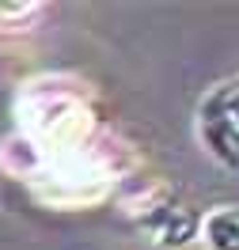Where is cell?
Listing matches in <instances>:
<instances>
[{
    "instance_id": "5b68a950",
    "label": "cell",
    "mask_w": 239,
    "mask_h": 250,
    "mask_svg": "<svg viewBox=\"0 0 239 250\" xmlns=\"http://www.w3.org/2000/svg\"><path fill=\"white\" fill-rule=\"evenodd\" d=\"M201 243L209 250H239V208H213L201 220Z\"/></svg>"
},
{
    "instance_id": "6da1fadb",
    "label": "cell",
    "mask_w": 239,
    "mask_h": 250,
    "mask_svg": "<svg viewBox=\"0 0 239 250\" xmlns=\"http://www.w3.org/2000/svg\"><path fill=\"white\" fill-rule=\"evenodd\" d=\"M16 114H19V125H23V137H31L46 152V159L80 152L95 129L91 110L76 91L49 87V83H31L19 95Z\"/></svg>"
},
{
    "instance_id": "8992f818",
    "label": "cell",
    "mask_w": 239,
    "mask_h": 250,
    "mask_svg": "<svg viewBox=\"0 0 239 250\" xmlns=\"http://www.w3.org/2000/svg\"><path fill=\"white\" fill-rule=\"evenodd\" d=\"M34 16H38L34 0H0V27L4 31H16L23 23H31Z\"/></svg>"
},
{
    "instance_id": "7a4b0ae2",
    "label": "cell",
    "mask_w": 239,
    "mask_h": 250,
    "mask_svg": "<svg viewBox=\"0 0 239 250\" xmlns=\"http://www.w3.org/2000/svg\"><path fill=\"white\" fill-rule=\"evenodd\" d=\"M110 163L103 156H95L91 148H80V152H65L53 156L46 163V171L34 178V193L38 201L53 205V208H84V205H95L107 197L110 189Z\"/></svg>"
},
{
    "instance_id": "3957f363",
    "label": "cell",
    "mask_w": 239,
    "mask_h": 250,
    "mask_svg": "<svg viewBox=\"0 0 239 250\" xmlns=\"http://www.w3.org/2000/svg\"><path fill=\"white\" fill-rule=\"evenodd\" d=\"M129 216L141 228V235L156 250H182L201 235V220L194 216L190 205H182L171 189H148L137 201H129Z\"/></svg>"
},
{
    "instance_id": "277c9868",
    "label": "cell",
    "mask_w": 239,
    "mask_h": 250,
    "mask_svg": "<svg viewBox=\"0 0 239 250\" xmlns=\"http://www.w3.org/2000/svg\"><path fill=\"white\" fill-rule=\"evenodd\" d=\"M197 137H201V144L213 159L239 171V80H228L201 99Z\"/></svg>"
}]
</instances>
